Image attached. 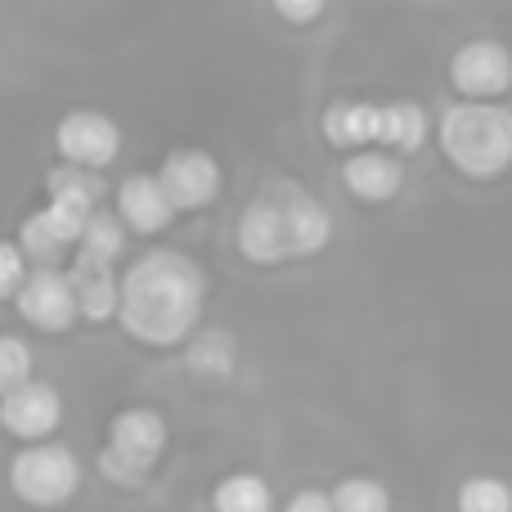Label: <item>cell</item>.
I'll return each instance as SVG.
<instances>
[{
	"label": "cell",
	"instance_id": "obj_15",
	"mask_svg": "<svg viewBox=\"0 0 512 512\" xmlns=\"http://www.w3.org/2000/svg\"><path fill=\"white\" fill-rule=\"evenodd\" d=\"M212 508L216 512H274V499H270V486L256 472H234V477H225L216 486Z\"/></svg>",
	"mask_w": 512,
	"mask_h": 512
},
{
	"label": "cell",
	"instance_id": "obj_22",
	"mask_svg": "<svg viewBox=\"0 0 512 512\" xmlns=\"http://www.w3.org/2000/svg\"><path fill=\"white\" fill-rule=\"evenodd\" d=\"M32 382V351L23 337H0V396Z\"/></svg>",
	"mask_w": 512,
	"mask_h": 512
},
{
	"label": "cell",
	"instance_id": "obj_16",
	"mask_svg": "<svg viewBox=\"0 0 512 512\" xmlns=\"http://www.w3.org/2000/svg\"><path fill=\"white\" fill-rule=\"evenodd\" d=\"M122 248H126V221H122V216L95 212V216H90V225H86V234H81V243H77V256L113 265L117 256H122Z\"/></svg>",
	"mask_w": 512,
	"mask_h": 512
},
{
	"label": "cell",
	"instance_id": "obj_11",
	"mask_svg": "<svg viewBox=\"0 0 512 512\" xmlns=\"http://www.w3.org/2000/svg\"><path fill=\"white\" fill-rule=\"evenodd\" d=\"M324 135L337 149H369L387 140V104L369 99H337L324 113Z\"/></svg>",
	"mask_w": 512,
	"mask_h": 512
},
{
	"label": "cell",
	"instance_id": "obj_17",
	"mask_svg": "<svg viewBox=\"0 0 512 512\" xmlns=\"http://www.w3.org/2000/svg\"><path fill=\"white\" fill-rule=\"evenodd\" d=\"M427 140V113L414 104V99H396L387 104V140L382 149H400V153H414L423 149Z\"/></svg>",
	"mask_w": 512,
	"mask_h": 512
},
{
	"label": "cell",
	"instance_id": "obj_24",
	"mask_svg": "<svg viewBox=\"0 0 512 512\" xmlns=\"http://www.w3.org/2000/svg\"><path fill=\"white\" fill-rule=\"evenodd\" d=\"M328 0H274V9H279V18H288V23H315L319 14H324Z\"/></svg>",
	"mask_w": 512,
	"mask_h": 512
},
{
	"label": "cell",
	"instance_id": "obj_10",
	"mask_svg": "<svg viewBox=\"0 0 512 512\" xmlns=\"http://www.w3.org/2000/svg\"><path fill=\"white\" fill-rule=\"evenodd\" d=\"M158 180L176 212H198V207H207L221 194V167H216V158L203 149H176L162 162Z\"/></svg>",
	"mask_w": 512,
	"mask_h": 512
},
{
	"label": "cell",
	"instance_id": "obj_8",
	"mask_svg": "<svg viewBox=\"0 0 512 512\" xmlns=\"http://www.w3.org/2000/svg\"><path fill=\"white\" fill-rule=\"evenodd\" d=\"M14 306H18V315L32 328H41V333H63V328H72V319H81L68 274H59L54 265H41V270L27 274Z\"/></svg>",
	"mask_w": 512,
	"mask_h": 512
},
{
	"label": "cell",
	"instance_id": "obj_21",
	"mask_svg": "<svg viewBox=\"0 0 512 512\" xmlns=\"http://www.w3.org/2000/svg\"><path fill=\"white\" fill-rule=\"evenodd\" d=\"M189 364H194V373L230 378L234 373V342L225 333H216V328H207V333L194 342V351H189Z\"/></svg>",
	"mask_w": 512,
	"mask_h": 512
},
{
	"label": "cell",
	"instance_id": "obj_7",
	"mask_svg": "<svg viewBox=\"0 0 512 512\" xmlns=\"http://www.w3.org/2000/svg\"><path fill=\"white\" fill-rule=\"evenodd\" d=\"M450 81L463 99H499L512 90V50L504 41H468L450 59Z\"/></svg>",
	"mask_w": 512,
	"mask_h": 512
},
{
	"label": "cell",
	"instance_id": "obj_14",
	"mask_svg": "<svg viewBox=\"0 0 512 512\" xmlns=\"http://www.w3.org/2000/svg\"><path fill=\"white\" fill-rule=\"evenodd\" d=\"M342 180L355 198H364V203H387V198H396L400 185H405V167H400V158H391V153L360 149L346 158Z\"/></svg>",
	"mask_w": 512,
	"mask_h": 512
},
{
	"label": "cell",
	"instance_id": "obj_13",
	"mask_svg": "<svg viewBox=\"0 0 512 512\" xmlns=\"http://www.w3.org/2000/svg\"><path fill=\"white\" fill-rule=\"evenodd\" d=\"M68 283H72V297H77V315L90 319V324L122 310V279L113 274V265L77 256L68 270Z\"/></svg>",
	"mask_w": 512,
	"mask_h": 512
},
{
	"label": "cell",
	"instance_id": "obj_19",
	"mask_svg": "<svg viewBox=\"0 0 512 512\" xmlns=\"http://www.w3.org/2000/svg\"><path fill=\"white\" fill-rule=\"evenodd\" d=\"M459 512H512V486L499 477H468L459 486Z\"/></svg>",
	"mask_w": 512,
	"mask_h": 512
},
{
	"label": "cell",
	"instance_id": "obj_6",
	"mask_svg": "<svg viewBox=\"0 0 512 512\" xmlns=\"http://www.w3.org/2000/svg\"><path fill=\"white\" fill-rule=\"evenodd\" d=\"M54 144H59L63 162L72 167H86V171H104L117 162L122 153V131L108 113H95V108H77L59 122L54 131Z\"/></svg>",
	"mask_w": 512,
	"mask_h": 512
},
{
	"label": "cell",
	"instance_id": "obj_5",
	"mask_svg": "<svg viewBox=\"0 0 512 512\" xmlns=\"http://www.w3.org/2000/svg\"><path fill=\"white\" fill-rule=\"evenodd\" d=\"M167 450V423L153 409H122L108 427V450L99 454V472L113 486H144L149 468Z\"/></svg>",
	"mask_w": 512,
	"mask_h": 512
},
{
	"label": "cell",
	"instance_id": "obj_1",
	"mask_svg": "<svg viewBox=\"0 0 512 512\" xmlns=\"http://www.w3.org/2000/svg\"><path fill=\"white\" fill-rule=\"evenodd\" d=\"M207 279L189 256L180 252H144L122 274V328L135 342L176 346L203 319Z\"/></svg>",
	"mask_w": 512,
	"mask_h": 512
},
{
	"label": "cell",
	"instance_id": "obj_23",
	"mask_svg": "<svg viewBox=\"0 0 512 512\" xmlns=\"http://www.w3.org/2000/svg\"><path fill=\"white\" fill-rule=\"evenodd\" d=\"M27 283V252L23 243H0V297H18Z\"/></svg>",
	"mask_w": 512,
	"mask_h": 512
},
{
	"label": "cell",
	"instance_id": "obj_4",
	"mask_svg": "<svg viewBox=\"0 0 512 512\" xmlns=\"http://www.w3.org/2000/svg\"><path fill=\"white\" fill-rule=\"evenodd\" d=\"M9 490L27 508H63L81 490V463L68 445L36 441L9 459Z\"/></svg>",
	"mask_w": 512,
	"mask_h": 512
},
{
	"label": "cell",
	"instance_id": "obj_3",
	"mask_svg": "<svg viewBox=\"0 0 512 512\" xmlns=\"http://www.w3.org/2000/svg\"><path fill=\"white\" fill-rule=\"evenodd\" d=\"M441 153L459 176L495 180L512 167V108L495 99H463L441 113Z\"/></svg>",
	"mask_w": 512,
	"mask_h": 512
},
{
	"label": "cell",
	"instance_id": "obj_18",
	"mask_svg": "<svg viewBox=\"0 0 512 512\" xmlns=\"http://www.w3.org/2000/svg\"><path fill=\"white\" fill-rule=\"evenodd\" d=\"M45 194L50 198H81V203L99 207V198H104V180H99V171H86V167H54L50 176H45Z\"/></svg>",
	"mask_w": 512,
	"mask_h": 512
},
{
	"label": "cell",
	"instance_id": "obj_20",
	"mask_svg": "<svg viewBox=\"0 0 512 512\" xmlns=\"http://www.w3.org/2000/svg\"><path fill=\"white\" fill-rule=\"evenodd\" d=\"M333 508L337 512H391V495H387V486H378L369 477H346L333 490Z\"/></svg>",
	"mask_w": 512,
	"mask_h": 512
},
{
	"label": "cell",
	"instance_id": "obj_12",
	"mask_svg": "<svg viewBox=\"0 0 512 512\" xmlns=\"http://www.w3.org/2000/svg\"><path fill=\"white\" fill-rule=\"evenodd\" d=\"M117 216H122L126 230H135V234H158L171 225L176 207H171L158 176H131L117 189Z\"/></svg>",
	"mask_w": 512,
	"mask_h": 512
},
{
	"label": "cell",
	"instance_id": "obj_9",
	"mask_svg": "<svg viewBox=\"0 0 512 512\" xmlns=\"http://www.w3.org/2000/svg\"><path fill=\"white\" fill-rule=\"evenodd\" d=\"M59 423H63V400L50 382L32 378V382H23V387H14L9 396H0V427H5L9 436H18V441L36 445Z\"/></svg>",
	"mask_w": 512,
	"mask_h": 512
},
{
	"label": "cell",
	"instance_id": "obj_2",
	"mask_svg": "<svg viewBox=\"0 0 512 512\" xmlns=\"http://www.w3.org/2000/svg\"><path fill=\"white\" fill-rule=\"evenodd\" d=\"M333 216L297 180H270L239 216V248L256 265L301 261L328 248Z\"/></svg>",
	"mask_w": 512,
	"mask_h": 512
},
{
	"label": "cell",
	"instance_id": "obj_25",
	"mask_svg": "<svg viewBox=\"0 0 512 512\" xmlns=\"http://www.w3.org/2000/svg\"><path fill=\"white\" fill-rule=\"evenodd\" d=\"M283 512H337V508H333V495H324V490H297L283 504Z\"/></svg>",
	"mask_w": 512,
	"mask_h": 512
}]
</instances>
